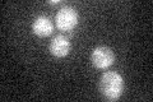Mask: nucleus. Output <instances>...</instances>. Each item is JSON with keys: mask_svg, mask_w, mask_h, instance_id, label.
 Returning a JSON list of instances; mask_svg holds the SVG:
<instances>
[{"mask_svg": "<svg viewBox=\"0 0 153 102\" xmlns=\"http://www.w3.org/2000/svg\"><path fill=\"white\" fill-rule=\"evenodd\" d=\"M124 89V79L117 71H106L100 79V92L108 101L120 98Z\"/></svg>", "mask_w": 153, "mask_h": 102, "instance_id": "1", "label": "nucleus"}, {"mask_svg": "<svg viewBox=\"0 0 153 102\" xmlns=\"http://www.w3.org/2000/svg\"><path fill=\"white\" fill-rule=\"evenodd\" d=\"M79 16L74 8L64 5L56 13V27L60 31H71L78 24Z\"/></svg>", "mask_w": 153, "mask_h": 102, "instance_id": "2", "label": "nucleus"}, {"mask_svg": "<svg viewBox=\"0 0 153 102\" xmlns=\"http://www.w3.org/2000/svg\"><path fill=\"white\" fill-rule=\"evenodd\" d=\"M115 55L112 50L107 46H97L92 51L91 55V61L94 68L97 69H107L108 66L114 64Z\"/></svg>", "mask_w": 153, "mask_h": 102, "instance_id": "3", "label": "nucleus"}, {"mask_svg": "<svg viewBox=\"0 0 153 102\" xmlns=\"http://www.w3.org/2000/svg\"><path fill=\"white\" fill-rule=\"evenodd\" d=\"M50 52L56 57H64L70 51V42L63 35H57L51 40L49 46Z\"/></svg>", "mask_w": 153, "mask_h": 102, "instance_id": "4", "label": "nucleus"}, {"mask_svg": "<svg viewBox=\"0 0 153 102\" xmlns=\"http://www.w3.org/2000/svg\"><path fill=\"white\" fill-rule=\"evenodd\" d=\"M32 31L35 35L40 36V37H46L50 36L52 31H54V24L50 21L49 17L46 16H40L37 17L32 24Z\"/></svg>", "mask_w": 153, "mask_h": 102, "instance_id": "5", "label": "nucleus"}]
</instances>
